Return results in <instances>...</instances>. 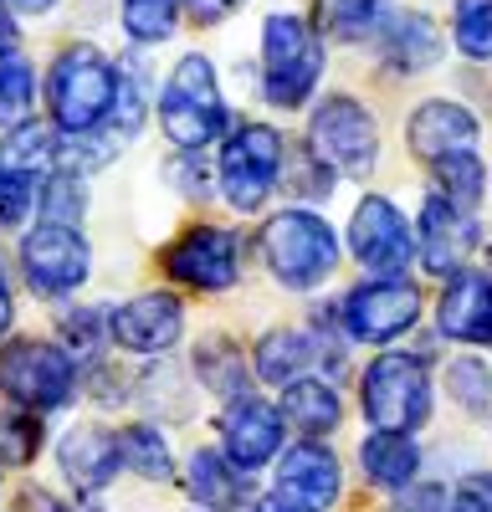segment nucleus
<instances>
[{
    "label": "nucleus",
    "instance_id": "nucleus-16",
    "mask_svg": "<svg viewBox=\"0 0 492 512\" xmlns=\"http://www.w3.org/2000/svg\"><path fill=\"white\" fill-rule=\"evenodd\" d=\"M477 139H482V123L457 98H426L405 118V149L421 164H436L451 154H477Z\"/></svg>",
    "mask_w": 492,
    "mask_h": 512
},
{
    "label": "nucleus",
    "instance_id": "nucleus-10",
    "mask_svg": "<svg viewBox=\"0 0 492 512\" xmlns=\"http://www.w3.org/2000/svg\"><path fill=\"white\" fill-rule=\"evenodd\" d=\"M241 256H246V236L231 226H185L170 246L159 251V267L170 282L190 287V292H226L241 282Z\"/></svg>",
    "mask_w": 492,
    "mask_h": 512
},
{
    "label": "nucleus",
    "instance_id": "nucleus-28",
    "mask_svg": "<svg viewBox=\"0 0 492 512\" xmlns=\"http://www.w3.org/2000/svg\"><path fill=\"white\" fill-rule=\"evenodd\" d=\"M431 180H436V195L446 205H457L462 216H472L487 195V164L477 154H451V159L431 164Z\"/></svg>",
    "mask_w": 492,
    "mask_h": 512
},
{
    "label": "nucleus",
    "instance_id": "nucleus-36",
    "mask_svg": "<svg viewBox=\"0 0 492 512\" xmlns=\"http://www.w3.org/2000/svg\"><path fill=\"white\" fill-rule=\"evenodd\" d=\"M36 216L47 226H82V216H88V190H82V180L72 175H47L36 185Z\"/></svg>",
    "mask_w": 492,
    "mask_h": 512
},
{
    "label": "nucleus",
    "instance_id": "nucleus-48",
    "mask_svg": "<svg viewBox=\"0 0 492 512\" xmlns=\"http://www.w3.org/2000/svg\"><path fill=\"white\" fill-rule=\"evenodd\" d=\"M487 277H492V246H487Z\"/></svg>",
    "mask_w": 492,
    "mask_h": 512
},
{
    "label": "nucleus",
    "instance_id": "nucleus-3",
    "mask_svg": "<svg viewBox=\"0 0 492 512\" xmlns=\"http://www.w3.org/2000/svg\"><path fill=\"white\" fill-rule=\"evenodd\" d=\"M257 246H262V262H267L272 282L287 287V292H313L339 272L334 226H328L318 210H303V205H287L277 216H267Z\"/></svg>",
    "mask_w": 492,
    "mask_h": 512
},
{
    "label": "nucleus",
    "instance_id": "nucleus-5",
    "mask_svg": "<svg viewBox=\"0 0 492 512\" xmlns=\"http://www.w3.org/2000/svg\"><path fill=\"white\" fill-rule=\"evenodd\" d=\"M359 410L375 431L416 436L431 420V369L421 354H375L359 374Z\"/></svg>",
    "mask_w": 492,
    "mask_h": 512
},
{
    "label": "nucleus",
    "instance_id": "nucleus-8",
    "mask_svg": "<svg viewBox=\"0 0 492 512\" xmlns=\"http://www.w3.org/2000/svg\"><path fill=\"white\" fill-rule=\"evenodd\" d=\"M303 144L334 169V175L369 180V169L380 164V123L359 98L334 93L308 113V139Z\"/></svg>",
    "mask_w": 492,
    "mask_h": 512
},
{
    "label": "nucleus",
    "instance_id": "nucleus-41",
    "mask_svg": "<svg viewBox=\"0 0 492 512\" xmlns=\"http://www.w3.org/2000/svg\"><path fill=\"white\" fill-rule=\"evenodd\" d=\"M395 512H451V492L441 482H416V487H405Z\"/></svg>",
    "mask_w": 492,
    "mask_h": 512
},
{
    "label": "nucleus",
    "instance_id": "nucleus-22",
    "mask_svg": "<svg viewBox=\"0 0 492 512\" xmlns=\"http://www.w3.org/2000/svg\"><path fill=\"white\" fill-rule=\"evenodd\" d=\"M375 36H380L385 62L400 67V72H431L446 52V41H441V31L426 11H395Z\"/></svg>",
    "mask_w": 492,
    "mask_h": 512
},
{
    "label": "nucleus",
    "instance_id": "nucleus-42",
    "mask_svg": "<svg viewBox=\"0 0 492 512\" xmlns=\"http://www.w3.org/2000/svg\"><path fill=\"white\" fill-rule=\"evenodd\" d=\"M241 6H246V0H180V11H190L200 26H216V21L236 16Z\"/></svg>",
    "mask_w": 492,
    "mask_h": 512
},
{
    "label": "nucleus",
    "instance_id": "nucleus-2",
    "mask_svg": "<svg viewBox=\"0 0 492 512\" xmlns=\"http://www.w3.org/2000/svg\"><path fill=\"white\" fill-rule=\"evenodd\" d=\"M113 93H118V62L98 52L93 41L57 52L47 72V123L57 134H98L113 118Z\"/></svg>",
    "mask_w": 492,
    "mask_h": 512
},
{
    "label": "nucleus",
    "instance_id": "nucleus-15",
    "mask_svg": "<svg viewBox=\"0 0 492 512\" xmlns=\"http://www.w3.org/2000/svg\"><path fill=\"white\" fill-rule=\"evenodd\" d=\"M482 241L477 221L462 216L457 205H446L441 195H426L421 200V221H416V256H421V267L441 282H451L457 272H467V256L472 246Z\"/></svg>",
    "mask_w": 492,
    "mask_h": 512
},
{
    "label": "nucleus",
    "instance_id": "nucleus-19",
    "mask_svg": "<svg viewBox=\"0 0 492 512\" xmlns=\"http://www.w3.org/2000/svg\"><path fill=\"white\" fill-rule=\"evenodd\" d=\"M436 333L451 344L492 349V277L487 272H457L436 297Z\"/></svg>",
    "mask_w": 492,
    "mask_h": 512
},
{
    "label": "nucleus",
    "instance_id": "nucleus-17",
    "mask_svg": "<svg viewBox=\"0 0 492 512\" xmlns=\"http://www.w3.org/2000/svg\"><path fill=\"white\" fill-rule=\"evenodd\" d=\"M57 466L62 477L77 497H98L118 482L123 472V451H118V431H108V425L98 420H82L72 425V431L57 441Z\"/></svg>",
    "mask_w": 492,
    "mask_h": 512
},
{
    "label": "nucleus",
    "instance_id": "nucleus-47",
    "mask_svg": "<svg viewBox=\"0 0 492 512\" xmlns=\"http://www.w3.org/2000/svg\"><path fill=\"white\" fill-rule=\"evenodd\" d=\"M6 6H16V11H26V16H41V11H52L57 0H6Z\"/></svg>",
    "mask_w": 492,
    "mask_h": 512
},
{
    "label": "nucleus",
    "instance_id": "nucleus-6",
    "mask_svg": "<svg viewBox=\"0 0 492 512\" xmlns=\"http://www.w3.org/2000/svg\"><path fill=\"white\" fill-rule=\"evenodd\" d=\"M82 390V369L62 344L47 338H11L0 344V395L26 415L67 410Z\"/></svg>",
    "mask_w": 492,
    "mask_h": 512
},
{
    "label": "nucleus",
    "instance_id": "nucleus-29",
    "mask_svg": "<svg viewBox=\"0 0 492 512\" xmlns=\"http://www.w3.org/2000/svg\"><path fill=\"white\" fill-rule=\"evenodd\" d=\"M318 36L328 41H369L380 31V0H313Z\"/></svg>",
    "mask_w": 492,
    "mask_h": 512
},
{
    "label": "nucleus",
    "instance_id": "nucleus-1",
    "mask_svg": "<svg viewBox=\"0 0 492 512\" xmlns=\"http://www.w3.org/2000/svg\"><path fill=\"white\" fill-rule=\"evenodd\" d=\"M159 128L180 154H205V144H221L231 134V108L221 93V77L205 52H185L175 72L159 88Z\"/></svg>",
    "mask_w": 492,
    "mask_h": 512
},
{
    "label": "nucleus",
    "instance_id": "nucleus-14",
    "mask_svg": "<svg viewBox=\"0 0 492 512\" xmlns=\"http://www.w3.org/2000/svg\"><path fill=\"white\" fill-rule=\"evenodd\" d=\"M221 451L241 472H262L267 461L282 456V410L262 395H236L221 410Z\"/></svg>",
    "mask_w": 492,
    "mask_h": 512
},
{
    "label": "nucleus",
    "instance_id": "nucleus-9",
    "mask_svg": "<svg viewBox=\"0 0 492 512\" xmlns=\"http://www.w3.org/2000/svg\"><path fill=\"white\" fill-rule=\"evenodd\" d=\"M421 313H426V303H421V287L410 277H364L339 303L349 344H375V349L405 338L421 323Z\"/></svg>",
    "mask_w": 492,
    "mask_h": 512
},
{
    "label": "nucleus",
    "instance_id": "nucleus-24",
    "mask_svg": "<svg viewBox=\"0 0 492 512\" xmlns=\"http://www.w3.org/2000/svg\"><path fill=\"white\" fill-rule=\"evenodd\" d=\"M313 359H318V344H313V333H303V328H267V333L257 338V349H252L257 379L282 384V390H287L293 379H308Z\"/></svg>",
    "mask_w": 492,
    "mask_h": 512
},
{
    "label": "nucleus",
    "instance_id": "nucleus-38",
    "mask_svg": "<svg viewBox=\"0 0 492 512\" xmlns=\"http://www.w3.org/2000/svg\"><path fill=\"white\" fill-rule=\"evenodd\" d=\"M41 451V415H6L0 420V461H11V466H26L31 456Z\"/></svg>",
    "mask_w": 492,
    "mask_h": 512
},
{
    "label": "nucleus",
    "instance_id": "nucleus-39",
    "mask_svg": "<svg viewBox=\"0 0 492 512\" xmlns=\"http://www.w3.org/2000/svg\"><path fill=\"white\" fill-rule=\"evenodd\" d=\"M164 175L170 180H180L175 190L180 195H190V200H211L216 195V175H211V164H205L200 154H170V164H164Z\"/></svg>",
    "mask_w": 492,
    "mask_h": 512
},
{
    "label": "nucleus",
    "instance_id": "nucleus-45",
    "mask_svg": "<svg viewBox=\"0 0 492 512\" xmlns=\"http://www.w3.org/2000/svg\"><path fill=\"white\" fill-rule=\"evenodd\" d=\"M26 507H31V512H67L52 492H41V487H26Z\"/></svg>",
    "mask_w": 492,
    "mask_h": 512
},
{
    "label": "nucleus",
    "instance_id": "nucleus-18",
    "mask_svg": "<svg viewBox=\"0 0 492 512\" xmlns=\"http://www.w3.org/2000/svg\"><path fill=\"white\" fill-rule=\"evenodd\" d=\"M277 497L308 512H328L344 497V466L323 441H298L277 456Z\"/></svg>",
    "mask_w": 492,
    "mask_h": 512
},
{
    "label": "nucleus",
    "instance_id": "nucleus-7",
    "mask_svg": "<svg viewBox=\"0 0 492 512\" xmlns=\"http://www.w3.org/2000/svg\"><path fill=\"white\" fill-rule=\"evenodd\" d=\"M282 159H287V139L282 128L272 123H231V134L221 144V169H216V185L221 200L236 210V216H257L267 210V200L277 195L282 180Z\"/></svg>",
    "mask_w": 492,
    "mask_h": 512
},
{
    "label": "nucleus",
    "instance_id": "nucleus-32",
    "mask_svg": "<svg viewBox=\"0 0 492 512\" xmlns=\"http://www.w3.org/2000/svg\"><path fill=\"white\" fill-rule=\"evenodd\" d=\"M57 333H62V349H67L72 359L98 364L103 349H108V313H103V308L67 303V308L57 313Z\"/></svg>",
    "mask_w": 492,
    "mask_h": 512
},
{
    "label": "nucleus",
    "instance_id": "nucleus-11",
    "mask_svg": "<svg viewBox=\"0 0 492 512\" xmlns=\"http://www.w3.org/2000/svg\"><path fill=\"white\" fill-rule=\"evenodd\" d=\"M21 277L36 297H72L93 277V246L72 226H47L36 221L21 236Z\"/></svg>",
    "mask_w": 492,
    "mask_h": 512
},
{
    "label": "nucleus",
    "instance_id": "nucleus-4",
    "mask_svg": "<svg viewBox=\"0 0 492 512\" xmlns=\"http://www.w3.org/2000/svg\"><path fill=\"white\" fill-rule=\"evenodd\" d=\"M323 36L293 16V11H272L262 21V98L277 113H298L313 103L318 82H323Z\"/></svg>",
    "mask_w": 492,
    "mask_h": 512
},
{
    "label": "nucleus",
    "instance_id": "nucleus-40",
    "mask_svg": "<svg viewBox=\"0 0 492 512\" xmlns=\"http://www.w3.org/2000/svg\"><path fill=\"white\" fill-rule=\"evenodd\" d=\"M451 512H492V472H467L451 492Z\"/></svg>",
    "mask_w": 492,
    "mask_h": 512
},
{
    "label": "nucleus",
    "instance_id": "nucleus-31",
    "mask_svg": "<svg viewBox=\"0 0 492 512\" xmlns=\"http://www.w3.org/2000/svg\"><path fill=\"white\" fill-rule=\"evenodd\" d=\"M277 190H282L287 200H298L303 210H313V200H328V195H334V169H328L308 144H298V149H287V159H282Z\"/></svg>",
    "mask_w": 492,
    "mask_h": 512
},
{
    "label": "nucleus",
    "instance_id": "nucleus-35",
    "mask_svg": "<svg viewBox=\"0 0 492 512\" xmlns=\"http://www.w3.org/2000/svg\"><path fill=\"white\" fill-rule=\"evenodd\" d=\"M451 47L467 62H492V0H457L451 6Z\"/></svg>",
    "mask_w": 492,
    "mask_h": 512
},
{
    "label": "nucleus",
    "instance_id": "nucleus-27",
    "mask_svg": "<svg viewBox=\"0 0 492 512\" xmlns=\"http://www.w3.org/2000/svg\"><path fill=\"white\" fill-rule=\"evenodd\" d=\"M118 451H123V466L144 482H175V456H170V441H164L159 425L149 420H134L118 431Z\"/></svg>",
    "mask_w": 492,
    "mask_h": 512
},
{
    "label": "nucleus",
    "instance_id": "nucleus-30",
    "mask_svg": "<svg viewBox=\"0 0 492 512\" xmlns=\"http://www.w3.org/2000/svg\"><path fill=\"white\" fill-rule=\"evenodd\" d=\"M118 26L134 47H159L180 31V0H118Z\"/></svg>",
    "mask_w": 492,
    "mask_h": 512
},
{
    "label": "nucleus",
    "instance_id": "nucleus-25",
    "mask_svg": "<svg viewBox=\"0 0 492 512\" xmlns=\"http://www.w3.org/2000/svg\"><path fill=\"white\" fill-rule=\"evenodd\" d=\"M57 144H62V134H57L52 123L26 118L21 128H11V134H6V144H0V164L16 169V175L47 180L52 169H57Z\"/></svg>",
    "mask_w": 492,
    "mask_h": 512
},
{
    "label": "nucleus",
    "instance_id": "nucleus-37",
    "mask_svg": "<svg viewBox=\"0 0 492 512\" xmlns=\"http://www.w3.org/2000/svg\"><path fill=\"white\" fill-rule=\"evenodd\" d=\"M36 185L31 175H16V169L0 164V236L6 231H21L31 221V210H36Z\"/></svg>",
    "mask_w": 492,
    "mask_h": 512
},
{
    "label": "nucleus",
    "instance_id": "nucleus-20",
    "mask_svg": "<svg viewBox=\"0 0 492 512\" xmlns=\"http://www.w3.org/2000/svg\"><path fill=\"white\" fill-rule=\"evenodd\" d=\"M185 492L195 497L200 512H241L246 502H252L257 482H252V472L231 466L226 451L200 446V451L185 461Z\"/></svg>",
    "mask_w": 492,
    "mask_h": 512
},
{
    "label": "nucleus",
    "instance_id": "nucleus-23",
    "mask_svg": "<svg viewBox=\"0 0 492 512\" xmlns=\"http://www.w3.org/2000/svg\"><path fill=\"white\" fill-rule=\"evenodd\" d=\"M359 472L369 487L380 492H405L421 477V446L416 436H390V431H369L359 441Z\"/></svg>",
    "mask_w": 492,
    "mask_h": 512
},
{
    "label": "nucleus",
    "instance_id": "nucleus-43",
    "mask_svg": "<svg viewBox=\"0 0 492 512\" xmlns=\"http://www.w3.org/2000/svg\"><path fill=\"white\" fill-rule=\"evenodd\" d=\"M16 41H21V26H16L11 6L0 0V52H16Z\"/></svg>",
    "mask_w": 492,
    "mask_h": 512
},
{
    "label": "nucleus",
    "instance_id": "nucleus-21",
    "mask_svg": "<svg viewBox=\"0 0 492 512\" xmlns=\"http://www.w3.org/2000/svg\"><path fill=\"white\" fill-rule=\"evenodd\" d=\"M282 425L303 431V441H323L344 425V395H339V379H293L277 400Z\"/></svg>",
    "mask_w": 492,
    "mask_h": 512
},
{
    "label": "nucleus",
    "instance_id": "nucleus-46",
    "mask_svg": "<svg viewBox=\"0 0 492 512\" xmlns=\"http://www.w3.org/2000/svg\"><path fill=\"white\" fill-rule=\"evenodd\" d=\"M246 512H308V507H298V502H287V497H277V492H272V497H257Z\"/></svg>",
    "mask_w": 492,
    "mask_h": 512
},
{
    "label": "nucleus",
    "instance_id": "nucleus-44",
    "mask_svg": "<svg viewBox=\"0 0 492 512\" xmlns=\"http://www.w3.org/2000/svg\"><path fill=\"white\" fill-rule=\"evenodd\" d=\"M11 323H16V297H11V282H6V272H0V338L11 333Z\"/></svg>",
    "mask_w": 492,
    "mask_h": 512
},
{
    "label": "nucleus",
    "instance_id": "nucleus-26",
    "mask_svg": "<svg viewBox=\"0 0 492 512\" xmlns=\"http://www.w3.org/2000/svg\"><path fill=\"white\" fill-rule=\"evenodd\" d=\"M195 379L205 384V395L236 400V395H246V354L231 344L226 333L200 338L195 344Z\"/></svg>",
    "mask_w": 492,
    "mask_h": 512
},
{
    "label": "nucleus",
    "instance_id": "nucleus-12",
    "mask_svg": "<svg viewBox=\"0 0 492 512\" xmlns=\"http://www.w3.org/2000/svg\"><path fill=\"white\" fill-rule=\"evenodd\" d=\"M349 251L369 277H405L416 262V231L390 195H364L349 216Z\"/></svg>",
    "mask_w": 492,
    "mask_h": 512
},
{
    "label": "nucleus",
    "instance_id": "nucleus-33",
    "mask_svg": "<svg viewBox=\"0 0 492 512\" xmlns=\"http://www.w3.org/2000/svg\"><path fill=\"white\" fill-rule=\"evenodd\" d=\"M441 379H446V395H451L457 410H467V415H487L492 410V364L487 359L462 354V359L446 364Z\"/></svg>",
    "mask_w": 492,
    "mask_h": 512
},
{
    "label": "nucleus",
    "instance_id": "nucleus-34",
    "mask_svg": "<svg viewBox=\"0 0 492 512\" xmlns=\"http://www.w3.org/2000/svg\"><path fill=\"white\" fill-rule=\"evenodd\" d=\"M36 103V67L21 52H0V128H21Z\"/></svg>",
    "mask_w": 492,
    "mask_h": 512
},
{
    "label": "nucleus",
    "instance_id": "nucleus-13",
    "mask_svg": "<svg viewBox=\"0 0 492 512\" xmlns=\"http://www.w3.org/2000/svg\"><path fill=\"white\" fill-rule=\"evenodd\" d=\"M185 333V303L180 292H139L129 303L108 308V344L123 354H139V359H159L180 344Z\"/></svg>",
    "mask_w": 492,
    "mask_h": 512
}]
</instances>
